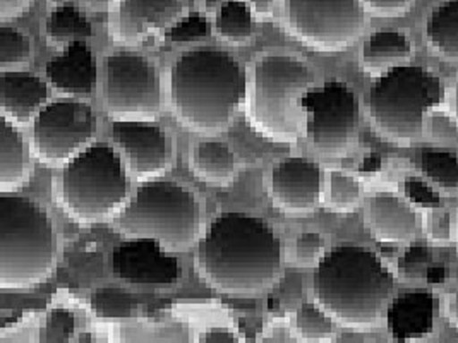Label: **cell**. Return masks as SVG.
<instances>
[{"instance_id":"1","label":"cell","mask_w":458,"mask_h":343,"mask_svg":"<svg viewBox=\"0 0 458 343\" xmlns=\"http://www.w3.org/2000/svg\"><path fill=\"white\" fill-rule=\"evenodd\" d=\"M194 264L215 290L252 297L270 290L282 277V242L261 218L222 214L198 242Z\"/></svg>"},{"instance_id":"2","label":"cell","mask_w":458,"mask_h":343,"mask_svg":"<svg viewBox=\"0 0 458 343\" xmlns=\"http://www.w3.org/2000/svg\"><path fill=\"white\" fill-rule=\"evenodd\" d=\"M395 279L381 259L360 246H338L318 261L313 294L335 322L368 331L379 326Z\"/></svg>"},{"instance_id":"3","label":"cell","mask_w":458,"mask_h":343,"mask_svg":"<svg viewBox=\"0 0 458 343\" xmlns=\"http://www.w3.org/2000/svg\"><path fill=\"white\" fill-rule=\"evenodd\" d=\"M248 81L241 65L222 50H191L170 72L172 107L182 126L199 134L227 128L246 98Z\"/></svg>"},{"instance_id":"4","label":"cell","mask_w":458,"mask_h":343,"mask_svg":"<svg viewBox=\"0 0 458 343\" xmlns=\"http://www.w3.org/2000/svg\"><path fill=\"white\" fill-rule=\"evenodd\" d=\"M57 236L50 216L31 199L0 197V287L31 289L48 279L55 266Z\"/></svg>"},{"instance_id":"5","label":"cell","mask_w":458,"mask_h":343,"mask_svg":"<svg viewBox=\"0 0 458 343\" xmlns=\"http://www.w3.org/2000/svg\"><path fill=\"white\" fill-rule=\"evenodd\" d=\"M310 67L291 55H265L254 65L250 122L280 145H293L306 130L302 98L313 86Z\"/></svg>"},{"instance_id":"6","label":"cell","mask_w":458,"mask_h":343,"mask_svg":"<svg viewBox=\"0 0 458 343\" xmlns=\"http://www.w3.org/2000/svg\"><path fill=\"white\" fill-rule=\"evenodd\" d=\"M127 175L117 151L91 145L64 165L55 182V197L74 222L102 223L124 208Z\"/></svg>"},{"instance_id":"7","label":"cell","mask_w":458,"mask_h":343,"mask_svg":"<svg viewBox=\"0 0 458 343\" xmlns=\"http://www.w3.org/2000/svg\"><path fill=\"white\" fill-rule=\"evenodd\" d=\"M127 238H153L165 249L182 251L199 236L201 208L196 196L170 180H146L115 216Z\"/></svg>"},{"instance_id":"8","label":"cell","mask_w":458,"mask_h":343,"mask_svg":"<svg viewBox=\"0 0 458 343\" xmlns=\"http://www.w3.org/2000/svg\"><path fill=\"white\" fill-rule=\"evenodd\" d=\"M443 95V85L431 71L398 65L379 76L371 88L369 117L381 136L405 145L420 136L424 115L439 105Z\"/></svg>"},{"instance_id":"9","label":"cell","mask_w":458,"mask_h":343,"mask_svg":"<svg viewBox=\"0 0 458 343\" xmlns=\"http://www.w3.org/2000/svg\"><path fill=\"white\" fill-rule=\"evenodd\" d=\"M292 35L318 52H340L364 29L360 0H284Z\"/></svg>"},{"instance_id":"10","label":"cell","mask_w":458,"mask_h":343,"mask_svg":"<svg viewBox=\"0 0 458 343\" xmlns=\"http://www.w3.org/2000/svg\"><path fill=\"white\" fill-rule=\"evenodd\" d=\"M104 98L115 121H153L162 107L157 67L145 57L119 52L106 59Z\"/></svg>"},{"instance_id":"11","label":"cell","mask_w":458,"mask_h":343,"mask_svg":"<svg viewBox=\"0 0 458 343\" xmlns=\"http://www.w3.org/2000/svg\"><path fill=\"white\" fill-rule=\"evenodd\" d=\"M306 110V134L316 150L342 156L351 150L359 134V100L354 91L340 81L314 88L302 98Z\"/></svg>"},{"instance_id":"12","label":"cell","mask_w":458,"mask_h":343,"mask_svg":"<svg viewBox=\"0 0 458 343\" xmlns=\"http://www.w3.org/2000/svg\"><path fill=\"white\" fill-rule=\"evenodd\" d=\"M93 112L72 98L55 100L40 110L33 124V150L48 167H64L89 146Z\"/></svg>"},{"instance_id":"13","label":"cell","mask_w":458,"mask_h":343,"mask_svg":"<svg viewBox=\"0 0 458 343\" xmlns=\"http://www.w3.org/2000/svg\"><path fill=\"white\" fill-rule=\"evenodd\" d=\"M112 139L124 160L125 171L134 180H151L174 162L170 136L149 121H115Z\"/></svg>"},{"instance_id":"14","label":"cell","mask_w":458,"mask_h":343,"mask_svg":"<svg viewBox=\"0 0 458 343\" xmlns=\"http://www.w3.org/2000/svg\"><path fill=\"white\" fill-rule=\"evenodd\" d=\"M112 270L117 279L140 285H174L181 279L177 257L153 238H129L112 255Z\"/></svg>"},{"instance_id":"15","label":"cell","mask_w":458,"mask_h":343,"mask_svg":"<svg viewBox=\"0 0 458 343\" xmlns=\"http://www.w3.org/2000/svg\"><path fill=\"white\" fill-rule=\"evenodd\" d=\"M273 203L289 216H308L321 201L323 173L318 163L289 158L273 167L270 179Z\"/></svg>"},{"instance_id":"16","label":"cell","mask_w":458,"mask_h":343,"mask_svg":"<svg viewBox=\"0 0 458 343\" xmlns=\"http://www.w3.org/2000/svg\"><path fill=\"white\" fill-rule=\"evenodd\" d=\"M181 0H121L115 37L123 43H138L157 29L181 20Z\"/></svg>"},{"instance_id":"17","label":"cell","mask_w":458,"mask_h":343,"mask_svg":"<svg viewBox=\"0 0 458 343\" xmlns=\"http://www.w3.org/2000/svg\"><path fill=\"white\" fill-rule=\"evenodd\" d=\"M366 220L373 236L388 244L409 242L422 230L416 210L395 194L381 193L371 197Z\"/></svg>"},{"instance_id":"18","label":"cell","mask_w":458,"mask_h":343,"mask_svg":"<svg viewBox=\"0 0 458 343\" xmlns=\"http://www.w3.org/2000/svg\"><path fill=\"white\" fill-rule=\"evenodd\" d=\"M48 100V88L35 74L13 71L2 72L0 79V107L13 124H28L40 113Z\"/></svg>"},{"instance_id":"19","label":"cell","mask_w":458,"mask_h":343,"mask_svg":"<svg viewBox=\"0 0 458 343\" xmlns=\"http://www.w3.org/2000/svg\"><path fill=\"white\" fill-rule=\"evenodd\" d=\"M435 297L426 290L398 296L388 307L386 320L394 339L398 342L422 340L433 331Z\"/></svg>"},{"instance_id":"20","label":"cell","mask_w":458,"mask_h":343,"mask_svg":"<svg viewBox=\"0 0 458 343\" xmlns=\"http://www.w3.org/2000/svg\"><path fill=\"white\" fill-rule=\"evenodd\" d=\"M97 69L88 45L72 43L47 65L50 85L67 96H88L95 86Z\"/></svg>"},{"instance_id":"21","label":"cell","mask_w":458,"mask_h":343,"mask_svg":"<svg viewBox=\"0 0 458 343\" xmlns=\"http://www.w3.org/2000/svg\"><path fill=\"white\" fill-rule=\"evenodd\" d=\"M412 55L411 40L400 31H376L362 46L360 64L364 72L379 78L403 65Z\"/></svg>"},{"instance_id":"22","label":"cell","mask_w":458,"mask_h":343,"mask_svg":"<svg viewBox=\"0 0 458 343\" xmlns=\"http://www.w3.org/2000/svg\"><path fill=\"white\" fill-rule=\"evenodd\" d=\"M30 155L20 130L2 117L0 126V191L14 193L30 177Z\"/></svg>"},{"instance_id":"23","label":"cell","mask_w":458,"mask_h":343,"mask_svg":"<svg viewBox=\"0 0 458 343\" xmlns=\"http://www.w3.org/2000/svg\"><path fill=\"white\" fill-rule=\"evenodd\" d=\"M191 167L196 177L211 186H229L239 172L235 153L220 141L196 145L191 153Z\"/></svg>"},{"instance_id":"24","label":"cell","mask_w":458,"mask_h":343,"mask_svg":"<svg viewBox=\"0 0 458 343\" xmlns=\"http://www.w3.org/2000/svg\"><path fill=\"white\" fill-rule=\"evenodd\" d=\"M45 33L48 45L64 52L69 45L80 42V38L91 37V24L76 5L64 4L48 16Z\"/></svg>"},{"instance_id":"25","label":"cell","mask_w":458,"mask_h":343,"mask_svg":"<svg viewBox=\"0 0 458 343\" xmlns=\"http://www.w3.org/2000/svg\"><path fill=\"white\" fill-rule=\"evenodd\" d=\"M426 37L439 55L458 57V0L443 2L429 16Z\"/></svg>"},{"instance_id":"26","label":"cell","mask_w":458,"mask_h":343,"mask_svg":"<svg viewBox=\"0 0 458 343\" xmlns=\"http://www.w3.org/2000/svg\"><path fill=\"white\" fill-rule=\"evenodd\" d=\"M215 29L218 37L230 45L250 42L254 33L250 4L244 0L224 2L215 20Z\"/></svg>"},{"instance_id":"27","label":"cell","mask_w":458,"mask_h":343,"mask_svg":"<svg viewBox=\"0 0 458 343\" xmlns=\"http://www.w3.org/2000/svg\"><path fill=\"white\" fill-rule=\"evenodd\" d=\"M334 318L319 304H302L295 313L293 330L304 342H330L335 337Z\"/></svg>"},{"instance_id":"28","label":"cell","mask_w":458,"mask_h":343,"mask_svg":"<svg viewBox=\"0 0 458 343\" xmlns=\"http://www.w3.org/2000/svg\"><path fill=\"white\" fill-rule=\"evenodd\" d=\"M420 171L435 186L452 191L458 189V158L443 150H424L420 153Z\"/></svg>"},{"instance_id":"29","label":"cell","mask_w":458,"mask_h":343,"mask_svg":"<svg viewBox=\"0 0 458 343\" xmlns=\"http://www.w3.org/2000/svg\"><path fill=\"white\" fill-rule=\"evenodd\" d=\"M31 45L21 31L2 24L0 28V69L2 72L20 71L30 61Z\"/></svg>"},{"instance_id":"30","label":"cell","mask_w":458,"mask_h":343,"mask_svg":"<svg viewBox=\"0 0 458 343\" xmlns=\"http://www.w3.org/2000/svg\"><path fill=\"white\" fill-rule=\"evenodd\" d=\"M360 201V184L349 173L332 172L328 179V193L327 203L338 213H349Z\"/></svg>"},{"instance_id":"31","label":"cell","mask_w":458,"mask_h":343,"mask_svg":"<svg viewBox=\"0 0 458 343\" xmlns=\"http://www.w3.org/2000/svg\"><path fill=\"white\" fill-rule=\"evenodd\" d=\"M91 309L97 316L105 320L127 318L132 309L131 296L119 289H100L91 296Z\"/></svg>"},{"instance_id":"32","label":"cell","mask_w":458,"mask_h":343,"mask_svg":"<svg viewBox=\"0 0 458 343\" xmlns=\"http://www.w3.org/2000/svg\"><path fill=\"white\" fill-rule=\"evenodd\" d=\"M429 266H431V251L422 244L409 247L398 259L400 275L411 281L426 279Z\"/></svg>"},{"instance_id":"33","label":"cell","mask_w":458,"mask_h":343,"mask_svg":"<svg viewBox=\"0 0 458 343\" xmlns=\"http://www.w3.org/2000/svg\"><path fill=\"white\" fill-rule=\"evenodd\" d=\"M209 35H211V26L208 20L203 18L201 14H191L188 18L179 20L168 31V37L174 43L201 42L208 38Z\"/></svg>"},{"instance_id":"34","label":"cell","mask_w":458,"mask_h":343,"mask_svg":"<svg viewBox=\"0 0 458 343\" xmlns=\"http://www.w3.org/2000/svg\"><path fill=\"white\" fill-rule=\"evenodd\" d=\"M325 256V240L316 232L301 234L295 240V259L301 264H313Z\"/></svg>"},{"instance_id":"35","label":"cell","mask_w":458,"mask_h":343,"mask_svg":"<svg viewBox=\"0 0 458 343\" xmlns=\"http://www.w3.org/2000/svg\"><path fill=\"white\" fill-rule=\"evenodd\" d=\"M405 194L409 197L411 203H414L420 208H428V210H435L441 206V199L439 196L435 193V189L426 184L424 180L411 177L405 180Z\"/></svg>"},{"instance_id":"36","label":"cell","mask_w":458,"mask_h":343,"mask_svg":"<svg viewBox=\"0 0 458 343\" xmlns=\"http://www.w3.org/2000/svg\"><path fill=\"white\" fill-rule=\"evenodd\" d=\"M426 230L429 240L437 244H445L452 238V218L450 213L435 208L426 220Z\"/></svg>"},{"instance_id":"37","label":"cell","mask_w":458,"mask_h":343,"mask_svg":"<svg viewBox=\"0 0 458 343\" xmlns=\"http://www.w3.org/2000/svg\"><path fill=\"white\" fill-rule=\"evenodd\" d=\"M74 330V318L67 311H55L50 314L47 322V330L45 337L47 340H65L67 337L72 335Z\"/></svg>"},{"instance_id":"38","label":"cell","mask_w":458,"mask_h":343,"mask_svg":"<svg viewBox=\"0 0 458 343\" xmlns=\"http://www.w3.org/2000/svg\"><path fill=\"white\" fill-rule=\"evenodd\" d=\"M364 9L379 18H396L407 13L412 0H360Z\"/></svg>"},{"instance_id":"39","label":"cell","mask_w":458,"mask_h":343,"mask_svg":"<svg viewBox=\"0 0 458 343\" xmlns=\"http://www.w3.org/2000/svg\"><path fill=\"white\" fill-rule=\"evenodd\" d=\"M31 0H0V20L9 21L22 14Z\"/></svg>"},{"instance_id":"40","label":"cell","mask_w":458,"mask_h":343,"mask_svg":"<svg viewBox=\"0 0 458 343\" xmlns=\"http://www.w3.org/2000/svg\"><path fill=\"white\" fill-rule=\"evenodd\" d=\"M199 342H239V339L233 335V333H230L227 330H224V328H213V330H208V331H205L199 339H198Z\"/></svg>"},{"instance_id":"41","label":"cell","mask_w":458,"mask_h":343,"mask_svg":"<svg viewBox=\"0 0 458 343\" xmlns=\"http://www.w3.org/2000/svg\"><path fill=\"white\" fill-rule=\"evenodd\" d=\"M250 4V9L259 16V18H268L273 11V2L275 0H246Z\"/></svg>"},{"instance_id":"42","label":"cell","mask_w":458,"mask_h":343,"mask_svg":"<svg viewBox=\"0 0 458 343\" xmlns=\"http://www.w3.org/2000/svg\"><path fill=\"white\" fill-rule=\"evenodd\" d=\"M426 279L429 283H443L446 279V266L441 264V263H435V264L431 263Z\"/></svg>"},{"instance_id":"43","label":"cell","mask_w":458,"mask_h":343,"mask_svg":"<svg viewBox=\"0 0 458 343\" xmlns=\"http://www.w3.org/2000/svg\"><path fill=\"white\" fill-rule=\"evenodd\" d=\"M446 316L452 322V326L458 328V292L454 294L450 299H448V305H446Z\"/></svg>"},{"instance_id":"44","label":"cell","mask_w":458,"mask_h":343,"mask_svg":"<svg viewBox=\"0 0 458 343\" xmlns=\"http://www.w3.org/2000/svg\"><path fill=\"white\" fill-rule=\"evenodd\" d=\"M84 5L91 11H104L108 0H83Z\"/></svg>"},{"instance_id":"45","label":"cell","mask_w":458,"mask_h":343,"mask_svg":"<svg viewBox=\"0 0 458 343\" xmlns=\"http://www.w3.org/2000/svg\"><path fill=\"white\" fill-rule=\"evenodd\" d=\"M452 113L458 122V83L455 86V93H454V102H452Z\"/></svg>"}]
</instances>
